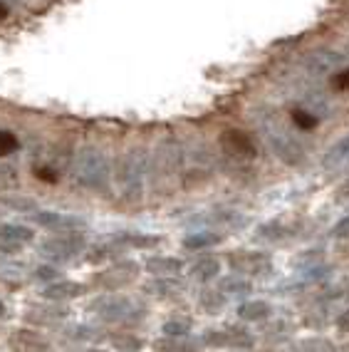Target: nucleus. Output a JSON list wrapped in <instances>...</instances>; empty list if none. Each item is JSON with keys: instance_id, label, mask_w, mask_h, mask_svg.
I'll list each match as a JSON object with an SVG mask.
<instances>
[{"instance_id": "obj_34", "label": "nucleus", "mask_w": 349, "mask_h": 352, "mask_svg": "<svg viewBox=\"0 0 349 352\" xmlns=\"http://www.w3.org/2000/svg\"><path fill=\"white\" fill-rule=\"evenodd\" d=\"M8 15V6H3V3H0V18H5Z\"/></svg>"}, {"instance_id": "obj_25", "label": "nucleus", "mask_w": 349, "mask_h": 352, "mask_svg": "<svg viewBox=\"0 0 349 352\" xmlns=\"http://www.w3.org/2000/svg\"><path fill=\"white\" fill-rule=\"evenodd\" d=\"M342 159H349V134L344 139H339V142L332 146L324 162H327V164H337V162H342Z\"/></svg>"}, {"instance_id": "obj_18", "label": "nucleus", "mask_w": 349, "mask_h": 352, "mask_svg": "<svg viewBox=\"0 0 349 352\" xmlns=\"http://www.w3.org/2000/svg\"><path fill=\"white\" fill-rule=\"evenodd\" d=\"M339 65V55L335 52H315V55L307 60V67L315 72V75H327Z\"/></svg>"}, {"instance_id": "obj_26", "label": "nucleus", "mask_w": 349, "mask_h": 352, "mask_svg": "<svg viewBox=\"0 0 349 352\" xmlns=\"http://www.w3.org/2000/svg\"><path fill=\"white\" fill-rule=\"evenodd\" d=\"M300 350H302V352H337V347L332 345L330 340H324V338H312V340H305Z\"/></svg>"}, {"instance_id": "obj_31", "label": "nucleus", "mask_w": 349, "mask_h": 352, "mask_svg": "<svg viewBox=\"0 0 349 352\" xmlns=\"http://www.w3.org/2000/svg\"><path fill=\"white\" fill-rule=\"evenodd\" d=\"M332 233H335L337 239H349V216H344V219L335 226V231Z\"/></svg>"}, {"instance_id": "obj_33", "label": "nucleus", "mask_w": 349, "mask_h": 352, "mask_svg": "<svg viewBox=\"0 0 349 352\" xmlns=\"http://www.w3.org/2000/svg\"><path fill=\"white\" fill-rule=\"evenodd\" d=\"M339 196H342V199H349V182H344L342 186H339Z\"/></svg>"}, {"instance_id": "obj_21", "label": "nucleus", "mask_w": 349, "mask_h": 352, "mask_svg": "<svg viewBox=\"0 0 349 352\" xmlns=\"http://www.w3.org/2000/svg\"><path fill=\"white\" fill-rule=\"evenodd\" d=\"M221 293H225V296H245V293H250V283L245 278H228V280L221 283Z\"/></svg>"}, {"instance_id": "obj_36", "label": "nucleus", "mask_w": 349, "mask_h": 352, "mask_svg": "<svg viewBox=\"0 0 349 352\" xmlns=\"http://www.w3.org/2000/svg\"><path fill=\"white\" fill-rule=\"evenodd\" d=\"M87 352H104V350H87Z\"/></svg>"}, {"instance_id": "obj_32", "label": "nucleus", "mask_w": 349, "mask_h": 352, "mask_svg": "<svg viewBox=\"0 0 349 352\" xmlns=\"http://www.w3.org/2000/svg\"><path fill=\"white\" fill-rule=\"evenodd\" d=\"M337 325H339V330H344V333H349V310H344L339 318H337Z\"/></svg>"}, {"instance_id": "obj_10", "label": "nucleus", "mask_w": 349, "mask_h": 352, "mask_svg": "<svg viewBox=\"0 0 349 352\" xmlns=\"http://www.w3.org/2000/svg\"><path fill=\"white\" fill-rule=\"evenodd\" d=\"M10 347H13V352H47L50 342L32 330H15L10 338Z\"/></svg>"}, {"instance_id": "obj_29", "label": "nucleus", "mask_w": 349, "mask_h": 352, "mask_svg": "<svg viewBox=\"0 0 349 352\" xmlns=\"http://www.w3.org/2000/svg\"><path fill=\"white\" fill-rule=\"evenodd\" d=\"M57 276H60V273H57V268H52V265H40L38 271H35V278H40V280H52V283H55Z\"/></svg>"}, {"instance_id": "obj_12", "label": "nucleus", "mask_w": 349, "mask_h": 352, "mask_svg": "<svg viewBox=\"0 0 349 352\" xmlns=\"http://www.w3.org/2000/svg\"><path fill=\"white\" fill-rule=\"evenodd\" d=\"M183 288L186 283L176 276H156L154 280L144 283V293H149V296H179L183 293Z\"/></svg>"}, {"instance_id": "obj_28", "label": "nucleus", "mask_w": 349, "mask_h": 352, "mask_svg": "<svg viewBox=\"0 0 349 352\" xmlns=\"http://www.w3.org/2000/svg\"><path fill=\"white\" fill-rule=\"evenodd\" d=\"M293 120H295V124L302 126V129H312V126L317 124V120H315L307 109H293Z\"/></svg>"}, {"instance_id": "obj_1", "label": "nucleus", "mask_w": 349, "mask_h": 352, "mask_svg": "<svg viewBox=\"0 0 349 352\" xmlns=\"http://www.w3.org/2000/svg\"><path fill=\"white\" fill-rule=\"evenodd\" d=\"M77 184L85 189H104L109 182V162L100 149H82L75 157V166H72Z\"/></svg>"}, {"instance_id": "obj_17", "label": "nucleus", "mask_w": 349, "mask_h": 352, "mask_svg": "<svg viewBox=\"0 0 349 352\" xmlns=\"http://www.w3.org/2000/svg\"><path fill=\"white\" fill-rule=\"evenodd\" d=\"M218 273H221V263H218V258H213V256L201 258V261H196V263L191 265V276H194L196 280H201V283L213 280Z\"/></svg>"}, {"instance_id": "obj_14", "label": "nucleus", "mask_w": 349, "mask_h": 352, "mask_svg": "<svg viewBox=\"0 0 349 352\" xmlns=\"http://www.w3.org/2000/svg\"><path fill=\"white\" fill-rule=\"evenodd\" d=\"M85 285L75 283V280H60V283H47L43 290V296L47 300H67V298H77L82 296Z\"/></svg>"}, {"instance_id": "obj_19", "label": "nucleus", "mask_w": 349, "mask_h": 352, "mask_svg": "<svg viewBox=\"0 0 349 352\" xmlns=\"http://www.w3.org/2000/svg\"><path fill=\"white\" fill-rule=\"evenodd\" d=\"M238 315L248 322H258V320H265L270 315V305L265 300H248L243 302L240 308H238Z\"/></svg>"}, {"instance_id": "obj_2", "label": "nucleus", "mask_w": 349, "mask_h": 352, "mask_svg": "<svg viewBox=\"0 0 349 352\" xmlns=\"http://www.w3.org/2000/svg\"><path fill=\"white\" fill-rule=\"evenodd\" d=\"M146 166H149V159H146V154L142 149H131L126 154H122V159L117 162V179L124 196H129V199L142 196Z\"/></svg>"}, {"instance_id": "obj_8", "label": "nucleus", "mask_w": 349, "mask_h": 352, "mask_svg": "<svg viewBox=\"0 0 349 352\" xmlns=\"http://www.w3.org/2000/svg\"><path fill=\"white\" fill-rule=\"evenodd\" d=\"M221 146L228 157L233 159H253L256 157V144H253V139L248 137L245 132H238V129H231V132H225L221 137Z\"/></svg>"}, {"instance_id": "obj_5", "label": "nucleus", "mask_w": 349, "mask_h": 352, "mask_svg": "<svg viewBox=\"0 0 349 352\" xmlns=\"http://www.w3.org/2000/svg\"><path fill=\"white\" fill-rule=\"evenodd\" d=\"M231 268L236 273H245V276H265L273 271V261L268 253L258 251H236L231 256Z\"/></svg>"}, {"instance_id": "obj_20", "label": "nucleus", "mask_w": 349, "mask_h": 352, "mask_svg": "<svg viewBox=\"0 0 349 352\" xmlns=\"http://www.w3.org/2000/svg\"><path fill=\"white\" fill-rule=\"evenodd\" d=\"M216 243H221L218 233H194V236L183 239L186 248H208V245H216Z\"/></svg>"}, {"instance_id": "obj_9", "label": "nucleus", "mask_w": 349, "mask_h": 352, "mask_svg": "<svg viewBox=\"0 0 349 352\" xmlns=\"http://www.w3.org/2000/svg\"><path fill=\"white\" fill-rule=\"evenodd\" d=\"M134 276H137V265H134V263H122V265H117V268H109V271L100 273L94 280H97V285H100V288L117 290V288H122L124 283H129Z\"/></svg>"}, {"instance_id": "obj_16", "label": "nucleus", "mask_w": 349, "mask_h": 352, "mask_svg": "<svg viewBox=\"0 0 349 352\" xmlns=\"http://www.w3.org/2000/svg\"><path fill=\"white\" fill-rule=\"evenodd\" d=\"M0 241L10 245H20V243H30L32 241V231L20 223H0Z\"/></svg>"}, {"instance_id": "obj_30", "label": "nucleus", "mask_w": 349, "mask_h": 352, "mask_svg": "<svg viewBox=\"0 0 349 352\" xmlns=\"http://www.w3.org/2000/svg\"><path fill=\"white\" fill-rule=\"evenodd\" d=\"M332 85L337 89H349V69H339L335 77H332Z\"/></svg>"}, {"instance_id": "obj_3", "label": "nucleus", "mask_w": 349, "mask_h": 352, "mask_svg": "<svg viewBox=\"0 0 349 352\" xmlns=\"http://www.w3.org/2000/svg\"><path fill=\"white\" fill-rule=\"evenodd\" d=\"M92 310L97 313V318H102L104 322L126 320V318H131V313H139L137 302L131 300V298H124V296L100 298V300L92 305Z\"/></svg>"}, {"instance_id": "obj_22", "label": "nucleus", "mask_w": 349, "mask_h": 352, "mask_svg": "<svg viewBox=\"0 0 349 352\" xmlns=\"http://www.w3.org/2000/svg\"><path fill=\"white\" fill-rule=\"evenodd\" d=\"M119 241L126 245H137V248H154V245H159L156 236H144V233H124Z\"/></svg>"}, {"instance_id": "obj_27", "label": "nucleus", "mask_w": 349, "mask_h": 352, "mask_svg": "<svg viewBox=\"0 0 349 352\" xmlns=\"http://www.w3.org/2000/svg\"><path fill=\"white\" fill-rule=\"evenodd\" d=\"M15 149H18V139H15V134L0 129V157H8V154H13Z\"/></svg>"}, {"instance_id": "obj_11", "label": "nucleus", "mask_w": 349, "mask_h": 352, "mask_svg": "<svg viewBox=\"0 0 349 352\" xmlns=\"http://www.w3.org/2000/svg\"><path fill=\"white\" fill-rule=\"evenodd\" d=\"M270 142H273L275 154H278L285 164L302 162V146H300L293 137H287V134H282V132H273L270 134Z\"/></svg>"}, {"instance_id": "obj_23", "label": "nucleus", "mask_w": 349, "mask_h": 352, "mask_svg": "<svg viewBox=\"0 0 349 352\" xmlns=\"http://www.w3.org/2000/svg\"><path fill=\"white\" fill-rule=\"evenodd\" d=\"M112 345L117 347L119 352H139L142 350V340L134 338V335H114Z\"/></svg>"}, {"instance_id": "obj_4", "label": "nucleus", "mask_w": 349, "mask_h": 352, "mask_svg": "<svg viewBox=\"0 0 349 352\" xmlns=\"http://www.w3.org/2000/svg\"><path fill=\"white\" fill-rule=\"evenodd\" d=\"M85 248V239L80 233H63V236H55V239H47L43 243V253L47 258H55V261H69L75 258L77 253Z\"/></svg>"}, {"instance_id": "obj_7", "label": "nucleus", "mask_w": 349, "mask_h": 352, "mask_svg": "<svg viewBox=\"0 0 349 352\" xmlns=\"http://www.w3.org/2000/svg\"><path fill=\"white\" fill-rule=\"evenodd\" d=\"M183 162V149L176 142H166L156 149L154 154V171L156 176H171L181 169Z\"/></svg>"}, {"instance_id": "obj_13", "label": "nucleus", "mask_w": 349, "mask_h": 352, "mask_svg": "<svg viewBox=\"0 0 349 352\" xmlns=\"http://www.w3.org/2000/svg\"><path fill=\"white\" fill-rule=\"evenodd\" d=\"M206 342H211V345L250 347V345H253V338H250L248 333H243V330H236V327H231V330H221V333H211V335L206 338Z\"/></svg>"}, {"instance_id": "obj_35", "label": "nucleus", "mask_w": 349, "mask_h": 352, "mask_svg": "<svg viewBox=\"0 0 349 352\" xmlns=\"http://www.w3.org/2000/svg\"><path fill=\"white\" fill-rule=\"evenodd\" d=\"M3 315H5V305H3V302H0V318H3Z\"/></svg>"}, {"instance_id": "obj_15", "label": "nucleus", "mask_w": 349, "mask_h": 352, "mask_svg": "<svg viewBox=\"0 0 349 352\" xmlns=\"http://www.w3.org/2000/svg\"><path fill=\"white\" fill-rule=\"evenodd\" d=\"M144 268L149 273H154V276H176V273L183 268V263L179 258L156 256V258H146V261H144Z\"/></svg>"}, {"instance_id": "obj_6", "label": "nucleus", "mask_w": 349, "mask_h": 352, "mask_svg": "<svg viewBox=\"0 0 349 352\" xmlns=\"http://www.w3.org/2000/svg\"><path fill=\"white\" fill-rule=\"evenodd\" d=\"M32 221L38 223V226L47 228V231H80V228H85L87 223H85V219H80V216L75 214H60V211H35L32 214Z\"/></svg>"}, {"instance_id": "obj_24", "label": "nucleus", "mask_w": 349, "mask_h": 352, "mask_svg": "<svg viewBox=\"0 0 349 352\" xmlns=\"http://www.w3.org/2000/svg\"><path fill=\"white\" fill-rule=\"evenodd\" d=\"M161 330L166 338H186V335L191 333V322L188 320H166Z\"/></svg>"}]
</instances>
